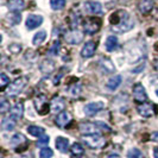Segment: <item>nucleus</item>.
Here are the masks:
<instances>
[{"label": "nucleus", "instance_id": "obj_1", "mask_svg": "<svg viewBox=\"0 0 158 158\" xmlns=\"http://www.w3.org/2000/svg\"><path fill=\"white\" fill-rule=\"evenodd\" d=\"M110 23L112 25V30L117 33H124V32L130 31L135 26V20L124 10L113 12L110 17Z\"/></svg>", "mask_w": 158, "mask_h": 158}, {"label": "nucleus", "instance_id": "obj_2", "mask_svg": "<svg viewBox=\"0 0 158 158\" xmlns=\"http://www.w3.org/2000/svg\"><path fill=\"white\" fill-rule=\"evenodd\" d=\"M82 140L90 149H101V148L105 146V144H106L105 138L100 133L82 135Z\"/></svg>", "mask_w": 158, "mask_h": 158}, {"label": "nucleus", "instance_id": "obj_3", "mask_svg": "<svg viewBox=\"0 0 158 158\" xmlns=\"http://www.w3.org/2000/svg\"><path fill=\"white\" fill-rule=\"evenodd\" d=\"M26 83H27V77H25V76H20V77L16 79L11 85H8L7 94L11 95V96H15V95L19 94L25 88Z\"/></svg>", "mask_w": 158, "mask_h": 158}, {"label": "nucleus", "instance_id": "obj_4", "mask_svg": "<svg viewBox=\"0 0 158 158\" xmlns=\"http://www.w3.org/2000/svg\"><path fill=\"white\" fill-rule=\"evenodd\" d=\"M35 106H36V110L40 115H44L50 111V103L48 102L47 98L44 95H38L35 99Z\"/></svg>", "mask_w": 158, "mask_h": 158}, {"label": "nucleus", "instance_id": "obj_5", "mask_svg": "<svg viewBox=\"0 0 158 158\" xmlns=\"http://www.w3.org/2000/svg\"><path fill=\"white\" fill-rule=\"evenodd\" d=\"M83 27H85V32H87L89 35H93L100 30L101 20L99 18H88L83 24Z\"/></svg>", "mask_w": 158, "mask_h": 158}, {"label": "nucleus", "instance_id": "obj_6", "mask_svg": "<svg viewBox=\"0 0 158 158\" xmlns=\"http://www.w3.org/2000/svg\"><path fill=\"white\" fill-rule=\"evenodd\" d=\"M64 40L68 44H80L82 40H83V32L79 31L77 29L75 30H71V31L67 32L65 36H64Z\"/></svg>", "mask_w": 158, "mask_h": 158}, {"label": "nucleus", "instance_id": "obj_7", "mask_svg": "<svg viewBox=\"0 0 158 158\" xmlns=\"http://www.w3.org/2000/svg\"><path fill=\"white\" fill-rule=\"evenodd\" d=\"M79 128L82 135H95V133H100V131H101L100 127L98 126L96 121L95 123H82Z\"/></svg>", "mask_w": 158, "mask_h": 158}, {"label": "nucleus", "instance_id": "obj_8", "mask_svg": "<svg viewBox=\"0 0 158 158\" xmlns=\"http://www.w3.org/2000/svg\"><path fill=\"white\" fill-rule=\"evenodd\" d=\"M83 10L87 15H100L102 12V5L98 1H87L83 5Z\"/></svg>", "mask_w": 158, "mask_h": 158}, {"label": "nucleus", "instance_id": "obj_9", "mask_svg": "<svg viewBox=\"0 0 158 158\" xmlns=\"http://www.w3.org/2000/svg\"><path fill=\"white\" fill-rule=\"evenodd\" d=\"M133 98H135V102L138 103H144L146 101L148 95H146V92L140 83H137L133 87Z\"/></svg>", "mask_w": 158, "mask_h": 158}, {"label": "nucleus", "instance_id": "obj_10", "mask_svg": "<svg viewBox=\"0 0 158 158\" xmlns=\"http://www.w3.org/2000/svg\"><path fill=\"white\" fill-rule=\"evenodd\" d=\"M103 107H105V105H103V102H101V101L88 103L87 106L85 107V114H86L87 117H93V115H95L99 111L103 110Z\"/></svg>", "mask_w": 158, "mask_h": 158}, {"label": "nucleus", "instance_id": "obj_11", "mask_svg": "<svg viewBox=\"0 0 158 158\" xmlns=\"http://www.w3.org/2000/svg\"><path fill=\"white\" fill-rule=\"evenodd\" d=\"M64 106H65V101L63 98L55 96L50 102V111L52 113H61V112H63Z\"/></svg>", "mask_w": 158, "mask_h": 158}, {"label": "nucleus", "instance_id": "obj_12", "mask_svg": "<svg viewBox=\"0 0 158 158\" xmlns=\"http://www.w3.org/2000/svg\"><path fill=\"white\" fill-rule=\"evenodd\" d=\"M138 113L142 115V117H145V118H150L155 114V106L151 105V103H140L137 108Z\"/></svg>", "mask_w": 158, "mask_h": 158}, {"label": "nucleus", "instance_id": "obj_13", "mask_svg": "<svg viewBox=\"0 0 158 158\" xmlns=\"http://www.w3.org/2000/svg\"><path fill=\"white\" fill-rule=\"evenodd\" d=\"M96 51V43L93 40H89L85 44V47L81 50V56L83 58H90Z\"/></svg>", "mask_w": 158, "mask_h": 158}, {"label": "nucleus", "instance_id": "obj_14", "mask_svg": "<svg viewBox=\"0 0 158 158\" xmlns=\"http://www.w3.org/2000/svg\"><path fill=\"white\" fill-rule=\"evenodd\" d=\"M43 23V17L37 16V15H30L26 19V27L29 30H33L38 27L40 24Z\"/></svg>", "mask_w": 158, "mask_h": 158}, {"label": "nucleus", "instance_id": "obj_15", "mask_svg": "<svg viewBox=\"0 0 158 158\" xmlns=\"http://www.w3.org/2000/svg\"><path fill=\"white\" fill-rule=\"evenodd\" d=\"M153 6H155L153 0H139V2H138V8H139V12L142 15L150 13Z\"/></svg>", "mask_w": 158, "mask_h": 158}, {"label": "nucleus", "instance_id": "obj_16", "mask_svg": "<svg viewBox=\"0 0 158 158\" xmlns=\"http://www.w3.org/2000/svg\"><path fill=\"white\" fill-rule=\"evenodd\" d=\"M55 121H56V125L58 127H65L69 124V121H70V115H69L68 112L65 111L61 112V113L57 114Z\"/></svg>", "mask_w": 158, "mask_h": 158}, {"label": "nucleus", "instance_id": "obj_17", "mask_svg": "<svg viewBox=\"0 0 158 158\" xmlns=\"http://www.w3.org/2000/svg\"><path fill=\"white\" fill-rule=\"evenodd\" d=\"M7 7L12 12H19V11L24 10L25 4H24V0H8Z\"/></svg>", "mask_w": 158, "mask_h": 158}, {"label": "nucleus", "instance_id": "obj_18", "mask_svg": "<svg viewBox=\"0 0 158 158\" xmlns=\"http://www.w3.org/2000/svg\"><path fill=\"white\" fill-rule=\"evenodd\" d=\"M26 145V138H25V135H22V133H17L12 137V139H11V146L12 148H15L18 150V146H20V145Z\"/></svg>", "mask_w": 158, "mask_h": 158}, {"label": "nucleus", "instance_id": "obj_19", "mask_svg": "<svg viewBox=\"0 0 158 158\" xmlns=\"http://www.w3.org/2000/svg\"><path fill=\"white\" fill-rule=\"evenodd\" d=\"M56 148L57 150L61 151V152H67L69 149V140L64 137H57L56 138Z\"/></svg>", "mask_w": 158, "mask_h": 158}, {"label": "nucleus", "instance_id": "obj_20", "mask_svg": "<svg viewBox=\"0 0 158 158\" xmlns=\"http://www.w3.org/2000/svg\"><path fill=\"white\" fill-rule=\"evenodd\" d=\"M23 111H24V107L22 103H17L15 107L11 108L10 111V117L13 118L15 120H19V119L23 117Z\"/></svg>", "mask_w": 158, "mask_h": 158}, {"label": "nucleus", "instance_id": "obj_21", "mask_svg": "<svg viewBox=\"0 0 158 158\" xmlns=\"http://www.w3.org/2000/svg\"><path fill=\"white\" fill-rule=\"evenodd\" d=\"M105 47H106V50L107 51H114V50H117L119 47V43H118V38L117 37H114V36H110V37H107V40H106V43H105Z\"/></svg>", "mask_w": 158, "mask_h": 158}, {"label": "nucleus", "instance_id": "obj_22", "mask_svg": "<svg viewBox=\"0 0 158 158\" xmlns=\"http://www.w3.org/2000/svg\"><path fill=\"white\" fill-rule=\"evenodd\" d=\"M40 69L43 74H50V73L55 70V62L51 61V60H45L43 63L40 64Z\"/></svg>", "mask_w": 158, "mask_h": 158}, {"label": "nucleus", "instance_id": "obj_23", "mask_svg": "<svg viewBox=\"0 0 158 158\" xmlns=\"http://www.w3.org/2000/svg\"><path fill=\"white\" fill-rule=\"evenodd\" d=\"M121 81H123V77L120 75H114L113 77L110 79V81L107 82V88L110 90H115L117 88L121 85Z\"/></svg>", "mask_w": 158, "mask_h": 158}, {"label": "nucleus", "instance_id": "obj_24", "mask_svg": "<svg viewBox=\"0 0 158 158\" xmlns=\"http://www.w3.org/2000/svg\"><path fill=\"white\" fill-rule=\"evenodd\" d=\"M16 121L13 118H11V117H7V118L2 119V123H1V127H2V130H5V131H11V130H13L15 126H16Z\"/></svg>", "mask_w": 158, "mask_h": 158}, {"label": "nucleus", "instance_id": "obj_25", "mask_svg": "<svg viewBox=\"0 0 158 158\" xmlns=\"http://www.w3.org/2000/svg\"><path fill=\"white\" fill-rule=\"evenodd\" d=\"M47 38V32L45 31H40L37 32L36 35H35V37H33V40H32V43L35 44V45H40L44 40Z\"/></svg>", "mask_w": 158, "mask_h": 158}, {"label": "nucleus", "instance_id": "obj_26", "mask_svg": "<svg viewBox=\"0 0 158 158\" xmlns=\"http://www.w3.org/2000/svg\"><path fill=\"white\" fill-rule=\"evenodd\" d=\"M27 132L33 137H42V135H44V128L40 126H29Z\"/></svg>", "mask_w": 158, "mask_h": 158}, {"label": "nucleus", "instance_id": "obj_27", "mask_svg": "<svg viewBox=\"0 0 158 158\" xmlns=\"http://www.w3.org/2000/svg\"><path fill=\"white\" fill-rule=\"evenodd\" d=\"M71 153L74 155V156H76V157H80V156H82L83 155V152H85V150H83V148H82V145L81 144H79V143H75V144H73L71 145Z\"/></svg>", "mask_w": 158, "mask_h": 158}, {"label": "nucleus", "instance_id": "obj_28", "mask_svg": "<svg viewBox=\"0 0 158 158\" xmlns=\"http://www.w3.org/2000/svg\"><path fill=\"white\" fill-rule=\"evenodd\" d=\"M50 5L51 8L58 11V10H62L65 6V0H50Z\"/></svg>", "mask_w": 158, "mask_h": 158}, {"label": "nucleus", "instance_id": "obj_29", "mask_svg": "<svg viewBox=\"0 0 158 158\" xmlns=\"http://www.w3.org/2000/svg\"><path fill=\"white\" fill-rule=\"evenodd\" d=\"M8 22L11 24H19L22 20V17L19 15V12H12L11 15H8Z\"/></svg>", "mask_w": 158, "mask_h": 158}, {"label": "nucleus", "instance_id": "obj_30", "mask_svg": "<svg viewBox=\"0 0 158 158\" xmlns=\"http://www.w3.org/2000/svg\"><path fill=\"white\" fill-rule=\"evenodd\" d=\"M8 83H10V79L6 76V74L1 73V74H0V89L4 90Z\"/></svg>", "mask_w": 158, "mask_h": 158}, {"label": "nucleus", "instance_id": "obj_31", "mask_svg": "<svg viewBox=\"0 0 158 158\" xmlns=\"http://www.w3.org/2000/svg\"><path fill=\"white\" fill-rule=\"evenodd\" d=\"M60 47H61V43H60L58 40L54 42L52 45L49 49V54H50V55H57V52H58V50H60Z\"/></svg>", "mask_w": 158, "mask_h": 158}, {"label": "nucleus", "instance_id": "obj_32", "mask_svg": "<svg viewBox=\"0 0 158 158\" xmlns=\"http://www.w3.org/2000/svg\"><path fill=\"white\" fill-rule=\"evenodd\" d=\"M52 157V150L49 148L42 149L40 152V158H51Z\"/></svg>", "mask_w": 158, "mask_h": 158}, {"label": "nucleus", "instance_id": "obj_33", "mask_svg": "<svg viewBox=\"0 0 158 158\" xmlns=\"http://www.w3.org/2000/svg\"><path fill=\"white\" fill-rule=\"evenodd\" d=\"M69 93H70V95H73V96H79L80 93H81V86L75 83L74 86H71V87L69 88Z\"/></svg>", "mask_w": 158, "mask_h": 158}, {"label": "nucleus", "instance_id": "obj_34", "mask_svg": "<svg viewBox=\"0 0 158 158\" xmlns=\"http://www.w3.org/2000/svg\"><path fill=\"white\" fill-rule=\"evenodd\" d=\"M127 157L128 158H140L142 157V152L138 149H131L127 153Z\"/></svg>", "mask_w": 158, "mask_h": 158}, {"label": "nucleus", "instance_id": "obj_35", "mask_svg": "<svg viewBox=\"0 0 158 158\" xmlns=\"http://www.w3.org/2000/svg\"><path fill=\"white\" fill-rule=\"evenodd\" d=\"M10 111V103L7 102L6 99H1V103H0V112L1 113H6Z\"/></svg>", "mask_w": 158, "mask_h": 158}, {"label": "nucleus", "instance_id": "obj_36", "mask_svg": "<svg viewBox=\"0 0 158 158\" xmlns=\"http://www.w3.org/2000/svg\"><path fill=\"white\" fill-rule=\"evenodd\" d=\"M8 51L12 52V54H19L22 51V47L19 44H12L8 47Z\"/></svg>", "mask_w": 158, "mask_h": 158}, {"label": "nucleus", "instance_id": "obj_37", "mask_svg": "<svg viewBox=\"0 0 158 158\" xmlns=\"http://www.w3.org/2000/svg\"><path fill=\"white\" fill-rule=\"evenodd\" d=\"M48 143H49V137L47 135H44L40 137V139L37 142V146H44V145H48Z\"/></svg>", "mask_w": 158, "mask_h": 158}, {"label": "nucleus", "instance_id": "obj_38", "mask_svg": "<svg viewBox=\"0 0 158 158\" xmlns=\"http://www.w3.org/2000/svg\"><path fill=\"white\" fill-rule=\"evenodd\" d=\"M151 139H152L153 142L158 143V132H153V133L151 135Z\"/></svg>", "mask_w": 158, "mask_h": 158}, {"label": "nucleus", "instance_id": "obj_39", "mask_svg": "<svg viewBox=\"0 0 158 158\" xmlns=\"http://www.w3.org/2000/svg\"><path fill=\"white\" fill-rule=\"evenodd\" d=\"M153 156H155V158H158V148L153 150Z\"/></svg>", "mask_w": 158, "mask_h": 158}, {"label": "nucleus", "instance_id": "obj_40", "mask_svg": "<svg viewBox=\"0 0 158 158\" xmlns=\"http://www.w3.org/2000/svg\"><path fill=\"white\" fill-rule=\"evenodd\" d=\"M107 158H121L119 155H111V156H108Z\"/></svg>", "mask_w": 158, "mask_h": 158}, {"label": "nucleus", "instance_id": "obj_41", "mask_svg": "<svg viewBox=\"0 0 158 158\" xmlns=\"http://www.w3.org/2000/svg\"><path fill=\"white\" fill-rule=\"evenodd\" d=\"M153 65H155V68L158 70V58L157 60H155V62H153Z\"/></svg>", "mask_w": 158, "mask_h": 158}, {"label": "nucleus", "instance_id": "obj_42", "mask_svg": "<svg viewBox=\"0 0 158 158\" xmlns=\"http://www.w3.org/2000/svg\"><path fill=\"white\" fill-rule=\"evenodd\" d=\"M155 93H156V95L158 96V85L156 86V89H155Z\"/></svg>", "mask_w": 158, "mask_h": 158}, {"label": "nucleus", "instance_id": "obj_43", "mask_svg": "<svg viewBox=\"0 0 158 158\" xmlns=\"http://www.w3.org/2000/svg\"><path fill=\"white\" fill-rule=\"evenodd\" d=\"M155 49H156V50L158 51V43H156V48H155Z\"/></svg>", "mask_w": 158, "mask_h": 158}]
</instances>
